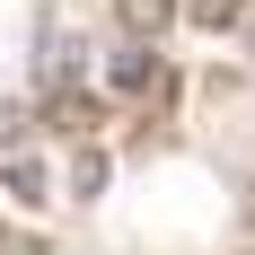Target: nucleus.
Segmentation results:
<instances>
[{
  "mask_svg": "<svg viewBox=\"0 0 255 255\" xmlns=\"http://www.w3.org/2000/svg\"><path fill=\"white\" fill-rule=\"evenodd\" d=\"M106 88H115V97H167L176 79H167V62H158V53L132 35V44H115V53H106Z\"/></svg>",
  "mask_w": 255,
  "mask_h": 255,
  "instance_id": "obj_1",
  "label": "nucleus"
},
{
  "mask_svg": "<svg viewBox=\"0 0 255 255\" xmlns=\"http://www.w3.org/2000/svg\"><path fill=\"white\" fill-rule=\"evenodd\" d=\"M35 88H44V97L53 88H79V44L71 35H44V44H35Z\"/></svg>",
  "mask_w": 255,
  "mask_h": 255,
  "instance_id": "obj_2",
  "label": "nucleus"
},
{
  "mask_svg": "<svg viewBox=\"0 0 255 255\" xmlns=\"http://www.w3.org/2000/svg\"><path fill=\"white\" fill-rule=\"evenodd\" d=\"M97 115H106V106L88 97V88H53V97H44V124H53V132H88Z\"/></svg>",
  "mask_w": 255,
  "mask_h": 255,
  "instance_id": "obj_3",
  "label": "nucleus"
},
{
  "mask_svg": "<svg viewBox=\"0 0 255 255\" xmlns=\"http://www.w3.org/2000/svg\"><path fill=\"white\" fill-rule=\"evenodd\" d=\"M115 9H124V26L141 35V44H150V35H167V26L185 18V0H115Z\"/></svg>",
  "mask_w": 255,
  "mask_h": 255,
  "instance_id": "obj_4",
  "label": "nucleus"
},
{
  "mask_svg": "<svg viewBox=\"0 0 255 255\" xmlns=\"http://www.w3.org/2000/svg\"><path fill=\"white\" fill-rule=\"evenodd\" d=\"M185 18L211 26V35H229V26H247V0H185Z\"/></svg>",
  "mask_w": 255,
  "mask_h": 255,
  "instance_id": "obj_5",
  "label": "nucleus"
},
{
  "mask_svg": "<svg viewBox=\"0 0 255 255\" xmlns=\"http://www.w3.org/2000/svg\"><path fill=\"white\" fill-rule=\"evenodd\" d=\"M0 185H9L18 203H44V167H35V158H9V167H0Z\"/></svg>",
  "mask_w": 255,
  "mask_h": 255,
  "instance_id": "obj_6",
  "label": "nucleus"
},
{
  "mask_svg": "<svg viewBox=\"0 0 255 255\" xmlns=\"http://www.w3.org/2000/svg\"><path fill=\"white\" fill-rule=\"evenodd\" d=\"M71 194H79V203L106 194V150H79V158H71Z\"/></svg>",
  "mask_w": 255,
  "mask_h": 255,
  "instance_id": "obj_7",
  "label": "nucleus"
},
{
  "mask_svg": "<svg viewBox=\"0 0 255 255\" xmlns=\"http://www.w3.org/2000/svg\"><path fill=\"white\" fill-rule=\"evenodd\" d=\"M18 132H26V115H18V106H0V141H18Z\"/></svg>",
  "mask_w": 255,
  "mask_h": 255,
  "instance_id": "obj_8",
  "label": "nucleus"
}]
</instances>
